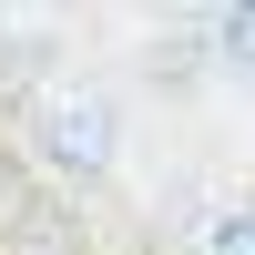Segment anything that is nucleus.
<instances>
[{
	"mask_svg": "<svg viewBox=\"0 0 255 255\" xmlns=\"http://www.w3.org/2000/svg\"><path fill=\"white\" fill-rule=\"evenodd\" d=\"M31 153L51 163V174H102V163L123 153V123H113V102L102 92H41L31 102Z\"/></svg>",
	"mask_w": 255,
	"mask_h": 255,
	"instance_id": "nucleus-1",
	"label": "nucleus"
},
{
	"mask_svg": "<svg viewBox=\"0 0 255 255\" xmlns=\"http://www.w3.org/2000/svg\"><path fill=\"white\" fill-rule=\"evenodd\" d=\"M194 255H255V184L204 194V215H194Z\"/></svg>",
	"mask_w": 255,
	"mask_h": 255,
	"instance_id": "nucleus-2",
	"label": "nucleus"
},
{
	"mask_svg": "<svg viewBox=\"0 0 255 255\" xmlns=\"http://www.w3.org/2000/svg\"><path fill=\"white\" fill-rule=\"evenodd\" d=\"M204 31H215V61H225V72H255V10H215Z\"/></svg>",
	"mask_w": 255,
	"mask_h": 255,
	"instance_id": "nucleus-3",
	"label": "nucleus"
}]
</instances>
